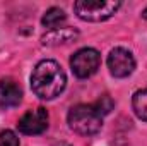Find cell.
Returning <instances> with one entry per match:
<instances>
[{
	"label": "cell",
	"mask_w": 147,
	"mask_h": 146,
	"mask_svg": "<svg viewBox=\"0 0 147 146\" xmlns=\"http://www.w3.org/2000/svg\"><path fill=\"white\" fill-rule=\"evenodd\" d=\"M67 84V76L58 62L55 60H41L36 64L31 74V88L33 93L41 100L57 98Z\"/></svg>",
	"instance_id": "6da1fadb"
},
{
	"label": "cell",
	"mask_w": 147,
	"mask_h": 146,
	"mask_svg": "<svg viewBox=\"0 0 147 146\" xmlns=\"http://www.w3.org/2000/svg\"><path fill=\"white\" fill-rule=\"evenodd\" d=\"M69 126L77 134L92 136L103 127V115L96 105H75L69 112Z\"/></svg>",
	"instance_id": "7a4b0ae2"
},
{
	"label": "cell",
	"mask_w": 147,
	"mask_h": 146,
	"mask_svg": "<svg viewBox=\"0 0 147 146\" xmlns=\"http://www.w3.org/2000/svg\"><path fill=\"white\" fill-rule=\"evenodd\" d=\"M120 5H121L120 2L113 0H77L74 3V10L82 21L101 23L110 19L120 9Z\"/></svg>",
	"instance_id": "3957f363"
},
{
	"label": "cell",
	"mask_w": 147,
	"mask_h": 146,
	"mask_svg": "<svg viewBox=\"0 0 147 146\" xmlns=\"http://www.w3.org/2000/svg\"><path fill=\"white\" fill-rule=\"evenodd\" d=\"M99 65H101V55L94 48H80L70 59V67L74 74L80 79H86L96 74Z\"/></svg>",
	"instance_id": "277c9868"
},
{
	"label": "cell",
	"mask_w": 147,
	"mask_h": 146,
	"mask_svg": "<svg viewBox=\"0 0 147 146\" xmlns=\"http://www.w3.org/2000/svg\"><path fill=\"white\" fill-rule=\"evenodd\" d=\"M108 69L115 77H128L135 69V59L127 48L116 46L108 55Z\"/></svg>",
	"instance_id": "5b68a950"
},
{
	"label": "cell",
	"mask_w": 147,
	"mask_h": 146,
	"mask_svg": "<svg viewBox=\"0 0 147 146\" xmlns=\"http://www.w3.org/2000/svg\"><path fill=\"white\" fill-rule=\"evenodd\" d=\"M17 127L22 134H28V136H34V134H41L43 131H46L48 127V112L43 107H38L34 110H29L26 112L19 122H17Z\"/></svg>",
	"instance_id": "8992f818"
},
{
	"label": "cell",
	"mask_w": 147,
	"mask_h": 146,
	"mask_svg": "<svg viewBox=\"0 0 147 146\" xmlns=\"http://www.w3.org/2000/svg\"><path fill=\"white\" fill-rule=\"evenodd\" d=\"M22 100V89L12 77L0 79V108H14Z\"/></svg>",
	"instance_id": "52a82bcc"
},
{
	"label": "cell",
	"mask_w": 147,
	"mask_h": 146,
	"mask_svg": "<svg viewBox=\"0 0 147 146\" xmlns=\"http://www.w3.org/2000/svg\"><path fill=\"white\" fill-rule=\"evenodd\" d=\"M79 38V31L74 28H58L53 31H48L46 35H43L41 43L46 46H58V45H65V43H72Z\"/></svg>",
	"instance_id": "ba28073f"
},
{
	"label": "cell",
	"mask_w": 147,
	"mask_h": 146,
	"mask_svg": "<svg viewBox=\"0 0 147 146\" xmlns=\"http://www.w3.org/2000/svg\"><path fill=\"white\" fill-rule=\"evenodd\" d=\"M65 19H67V16H65V12H63L62 9H58V7H51V9H48V10L45 12L41 23H43V26H45L46 29L53 31V29H58L60 24L65 23Z\"/></svg>",
	"instance_id": "9c48e42d"
},
{
	"label": "cell",
	"mask_w": 147,
	"mask_h": 146,
	"mask_svg": "<svg viewBox=\"0 0 147 146\" xmlns=\"http://www.w3.org/2000/svg\"><path fill=\"white\" fill-rule=\"evenodd\" d=\"M132 107L135 115L140 119V120H146L147 122V88L144 89H139L134 98H132Z\"/></svg>",
	"instance_id": "30bf717a"
},
{
	"label": "cell",
	"mask_w": 147,
	"mask_h": 146,
	"mask_svg": "<svg viewBox=\"0 0 147 146\" xmlns=\"http://www.w3.org/2000/svg\"><path fill=\"white\" fill-rule=\"evenodd\" d=\"M94 105H96L98 112L105 117L106 113H110L111 110H113V105H115V103H113V100H111L108 95H105V96H101V98L98 100V103H94Z\"/></svg>",
	"instance_id": "8fae6325"
},
{
	"label": "cell",
	"mask_w": 147,
	"mask_h": 146,
	"mask_svg": "<svg viewBox=\"0 0 147 146\" xmlns=\"http://www.w3.org/2000/svg\"><path fill=\"white\" fill-rule=\"evenodd\" d=\"M0 146H19V138L12 131L0 132Z\"/></svg>",
	"instance_id": "7c38bea8"
},
{
	"label": "cell",
	"mask_w": 147,
	"mask_h": 146,
	"mask_svg": "<svg viewBox=\"0 0 147 146\" xmlns=\"http://www.w3.org/2000/svg\"><path fill=\"white\" fill-rule=\"evenodd\" d=\"M53 146H70V145H69V143H63V141H62V143H55Z\"/></svg>",
	"instance_id": "4fadbf2b"
},
{
	"label": "cell",
	"mask_w": 147,
	"mask_h": 146,
	"mask_svg": "<svg viewBox=\"0 0 147 146\" xmlns=\"http://www.w3.org/2000/svg\"><path fill=\"white\" fill-rule=\"evenodd\" d=\"M142 17H144V19H147V7L144 9V12H142Z\"/></svg>",
	"instance_id": "5bb4252c"
}]
</instances>
